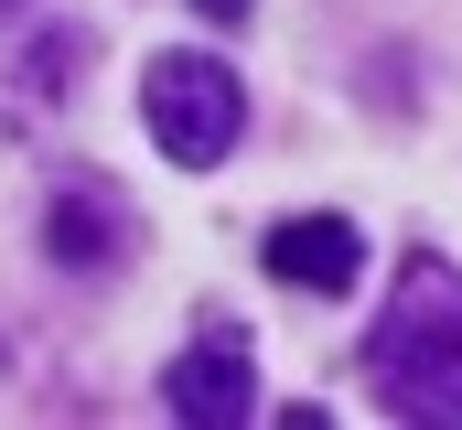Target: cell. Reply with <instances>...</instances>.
<instances>
[{
  "label": "cell",
  "instance_id": "8992f818",
  "mask_svg": "<svg viewBox=\"0 0 462 430\" xmlns=\"http://www.w3.org/2000/svg\"><path fill=\"white\" fill-rule=\"evenodd\" d=\"M194 11H205V22H236V11H247V0H194Z\"/></svg>",
  "mask_w": 462,
  "mask_h": 430
},
{
  "label": "cell",
  "instance_id": "7a4b0ae2",
  "mask_svg": "<svg viewBox=\"0 0 462 430\" xmlns=\"http://www.w3.org/2000/svg\"><path fill=\"white\" fill-rule=\"evenodd\" d=\"M140 108H151V140L183 173H216L236 151V129H247V87H236V65H216V54H162L140 76Z\"/></svg>",
  "mask_w": 462,
  "mask_h": 430
},
{
  "label": "cell",
  "instance_id": "6da1fadb",
  "mask_svg": "<svg viewBox=\"0 0 462 430\" xmlns=\"http://www.w3.org/2000/svg\"><path fill=\"white\" fill-rule=\"evenodd\" d=\"M365 377L398 420H462V269L452 258H398V291L365 333Z\"/></svg>",
  "mask_w": 462,
  "mask_h": 430
},
{
  "label": "cell",
  "instance_id": "5b68a950",
  "mask_svg": "<svg viewBox=\"0 0 462 430\" xmlns=\"http://www.w3.org/2000/svg\"><path fill=\"white\" fill-rule=\"evenodd\" d=\"M43 248H54V269H118V258H129V205H118V183H65V194L43 205Z\"/></svg>",
  "mask_w": 462,
  "mask_h": 430
},
{
  "label": "cell",
  "instance_id": "277c9868",
  "mask_svg": "<svg viewBox=\"0 0 462 430\" xmlns=\"http://www.w3.org/2000/svg\"><path fill=\"white\" fill-rule=\"evenodd\" d=\"M269 280H291V291H323V302H345L355 269H365V237H355L345 215H291V226H269Z\"/></svg>",
  "mask_w": 462,
  "mask_h": 430
},
{
  "label": "cell",
  "instance_id": "3957f363",
  "mask_svg": "<svg viewBox=\"0 0 462 430\" xmlns=\"http://www.w3.org/2000/svg\"><path fill=\"white\" fill-rule=\"evenodd\" d=\"M162 409H172L183 430H236V420H258V355H247V333H236L226 313H216L183 355H172Z\"/></svg>",
  "mask_w": 462,
  "mask_h": 430
}]
</instances>
